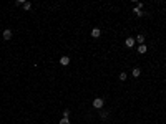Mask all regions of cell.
<instances>
[{
  "label": "cell",
  "mask_w": 166,
  "mask_h": 124,
  "mask_svg": "<svg viewBox=\"0 0 166 124\" xmlns=\"http://www.w3.org/2000/svg\"><path fill=\"white\" fill-rule=\"evenodd\" d=\"M12 30H8V28H7V30H3V40H10V38H12Z\"/></svg>",
  "instance_id": "obj_3"
},
{
  "label": "cell",
  "mask_w": 166,
  "mask_h": 124,
  "mask_svg": "<svg viewBox=\"0 0 166 124\" xmlns=\"http://www.w3.org/2000/svg\"><path fill=\"white\" fill-rule=\"evenodd\" d=\"M60 63H62L63 66H66L70 63V58H68V56H62V58H60Z\"/></svg>",
  "instance_id": "obj_5"
},
{
  "label": "cell",
  "mask_w": 166,
  "mask_h": 124,
  "mask_svg": "<svg viewBox=\"0 0 166 124\" xmlns=\"http://www.w3.org/2000/svg\"><path fill=\"white\" fill-rule=\"evenodd\" d=\"M108 116H110V112H108V111H103V109L100 111V118H101V119H106Z\"/></svg>",
  "instance_id": "obj_7"
},
{
  "label": "cell",
  "mask_w": 166,
  "mask_h": 124,
  "mask_svg": "<svg viewBox=\"0 0 166 124\" xmlns=\"http://www.w3.org/2000/svg\"><path fill=\"white\" fill-rule=\"evenodd\" d=\"M136 40V43H140V45H143L144 43V35H138V37L135 38Z\"/></svg>",
  "instance_id": "obj_6"
},
{
  "label": "cell",
  "mask_w": 166,
  "mask_h": 124,
  "mask_svg": "<svg viewBox=\"0 0 166 124\" xmlns=\"http://www.w3.org/2000/svg\"><path fill=\"white\" fill-rule=\"evenodd\" d=\"M131 74H133V76H135V78H138L140 74H141V70H140V68H135V70H133V73H131Z\"/></svg>",
  "instance_id": "obj_9"
},
{
  "label": "cell",
  "mask_w": 166,
  "mask_h": 124,
  "mask_svg": "<svg viewBox=\"0 0 166 124\" xmlns=\"http://www.w3.org/2000/svg\"><path fill=\"white\" fill-rule=\"evenodd\" d=\"M120 80L125 81V80H126V73H120Z\"/></svg>",
  "instance_id": "obj_14"
},
{
  "label": "cell",
  "mask_w": 166,
  "mask_h": 124,
  "mask_svg": "<svg viewBox=\"0 0 166 124\" xmlns=\"http://www.w3.org/2000/svg\"><path fill=\"white\" fill-rule=\"evenodd\" d=\"M70 116V109H65V111H63V118H68Z\"/></svg>",
  "instance_id": "obj_13"
},
{
  "label": "cell",
  "mask_w": 166,
  "mask_h": 124,
  "mask_svg": "<svg viewBox=\"0 0 166 124\" xmlns=\"http://www.w3.org/2000/svg\"><path fill=\"white\" fill-rule=\"evenodd\" d=\"M60 124H70V119L68 118H63L62 121H60Z\"/></svg>",
  "instance_id": "obj_12"
},
{
  "label": "cell",
  "mask_w": 166,
  "mask_h": 124,
  "mask_svg": "<svg viewBox=\"0 0 166 124\" xmlns=\"http://www.w3.org/2000/svg\"><path fill=\"white\" fill-rule=\"evenodd\" d=\"M100 35H101V30H100V28H93V30H91V37H93V38H98Z\"/></svg>",
  "instance_id": "obj_4"
},
{
  "label": "cell",
  "mask_w": 166,
  "mask_h": 124,
  "mask_svg": "<svg viewBox=\"0 0 166 124\" xmlns=\"http://www.w3.org/2000/svg\"><path fill=\"white\" fill-rule=\"evenodd\" d=\"M23 8H25V10H30L32 8V3L30 2H25V3H23Z\"/></svg>",
  "instance_id": "obj_11"
},
{
  "label": "cell",
  "mask_w": 166,
  "mask_h": 124,
  "mask_svg": "<svg viewBox=\"0 0 166 124\" xmlns=\"http://www.w3.org/2000/svg\"><path fill=\"white\" fill-rule=\"evenodd\" d=\"M146 45H140V48H138V53H146Z\"/></svg>",
  "instance_id": "obj_10"
},
{
  "label": "cell",
  "mask_w": 166,
  "mask_h": 124,
  "mask_svg": "<svg viewBox=\"0 0 166 124\" xmlns=\"http://www.w3.org/2000/svg\"><path fill=\"white\" fill-rule=\"evenodd\" d=\"M133 13H135V15H136V17H143V15H144V13H143V12H141V10H140V8H136V7H135V10H133Z\"/></svg>",
  "instance_id": "obj_8"
},
{
  "label": "cell",
  "mask_w": 166,
  "mask_h": 124,
  "mask_svg": "<svg viewBox=\"0 0 166 124\" xmlns=\"http://www.w3.org/2000/svg\"><path fill=\"white\" fill-rule=\"evenodd\" d=\"M93 108L95 109H103V99L101 98H95L93 99Z\"/></svg>",
  "instance_id": "obj_1"
},
{
  "label": "cell",
  "mask_w": 166,
  "mask_h": 124,
  "mask_svg": "<svg viewBox=\"0 0 166 124\" xmlns=\"http://www.w3.org/2000/svg\"><path fill=\"white\" fill-rule=\"evenodd\" d=\"M125 43H126V47H128V48H131V47H135L136 40H135L133 37H128V38H126V41H125Z\"/></svg>",
  "instance_id": "obj_2"
}]
</instances>
